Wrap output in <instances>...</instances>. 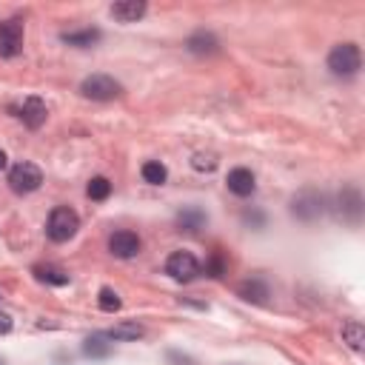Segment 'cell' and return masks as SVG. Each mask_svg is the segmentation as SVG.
<instances>
[{"mask_svg":"<svg viewBox=\"0 0 365 365\" xmlns=\"http://www.w3.org/2000/svg\"><path fill=\"white\" fill-rule=\"evenodd\" d=\"M80 228V217L78 211L69 208V206H57L52 214H49V223H46V234L49 240L54 243H69Z\"/></svg>","mask_w":365,"mask_h":365,"instance_id":"cell-1","label":"cell"},{"mask_svg":"<svg viewBox=\"0 0 365 365\" xmlns=\"http://www.w3.org/2000/svg\"><path fill=\"white\" fill-rule=\"evenodd\" d=\"M360 66H362V54L357 43H340L329 54V69L337 78H351V74L360 71Z\"/></svg>","mask_w":365,"mask_h":365,"instance_id":"cell-2","label":"cell"},{"mask_svg":"<svg viewBox=\"0 0 365 365\" xmlns=\"http://www.w3.org/2000/svg\"><path fill=\"white\" fill-rule=\"evenodd\" d=\"M41 183H43V171L29 160L12 166V171H9V186L14 195H32V191L41 188Z\"/></svg>","mask_w":365,"mask_h":365,"instance_id":"cell-3","label":"cell"},{"mask_svg":"<svg viewBox=\"0 0 365 365\" xmlns=\"http://www.w3.org/2000/svg\"><path fill=\"white\" fill-rule=\"evenodd\" d=\"M80 94L89 100H114L123 94V86L109 74H91L80 83Z\"/></svg>","mask_w":365,"mask_h":365,"instance_id":"cell-4","label":"cell"},{"mask_svg":"<svg viewBox=\"0 0 365 365\" xmlns=\"http://www.w3.org/2000/svg\"><path fill=\"white\" fill-rule=\"evenodd\" d=\"M166 274L177 283H191L200 274V263L191 252H175L166 260Z\"/></svg>","mask_w":365,"mask_h":365,"instance_id":"cell-5","label":"cell"},{"mask_svg":"<svg viewBox=\"0 0 365 365\" xmlns=\"http://www.w3.org/2000/svg\"><path fill=\"white\" fill-rule=\"evenodd\" d=\"M322 195H317V191H300V195L291 200V214L297 220H305V223H311L322 214Z\"/></svg>","mask_w":365,"mask_h":365,"instance_id":"cell-6","label":"cell"},{"mask_svg":"<svg viewBox=\"0 0 365 365\" xmlns=\"http://www.w3.org/2000/svg\"><path fill=\"white\" fill-rule=\"evenodd\" d=\"M23 52V26L17 21L0 23V57H17Z\"/></svg>","mask_w":365,"mask_h":365,"instance_id":"cell-7","label":"cell"},{"mask_svg":"<svg viewBox=\"0 0 365 365\" xmlns=\"http://www.w3.org/2000/svg\"><path fill=\"white\" fill-rule=\"evenodd\" d=\"M109 252L114 257H120V260H131V257H137L140 254V237L134 234V232H114L109 237Z\"/></svg>","mask_w":365,"mask_h":365,"instance_id":"cell-8","label":"cell"},{"mask_svg":"<svg viewBox=\"0 0 365 365\" xmlns=\"http://www.w3.org/2000/svg\"><path fill=\"white\" fill-rule=\"evenodd\" d=\"M225 183H228V191H232V195H237V197H252V195H254V188H257L254 175H252L248 168H243V166L228 171Z\"/></svg>","mask_w":365,"mask_h":365,"instance_id":"cell-9","label":"cell"},{"mask_svg":"<svg viewBox=\"0 0 365 365\" xmlns=\"http://www.w3.org/2000/svg\"><path fill=\"white\" fill-rule=\"evenodd\" d=\"M17 118L23 120L26 129H41V126L46 123V118H49V109H46V103H43L41 98H26Z\"/></svg>","mask_w":365,"mask_h":365,"instance_id":"cell-10","label":"cell"},{"mask_svg":"<svg viewBox=\"0 0 365 365\" xmlns=\"http://www.w3.org/2000/svg\"><path fill=\"white\" fill-rule=\"evenodd\" d=\"M143 14H146L143 0H120V3L111 6V17L118 23H134V21H140Z\"/></svg>","mask_w":365,"mask_h":365,"instance_id":"cell-11","label":"cell"},{"mask_svg":"<svg viewBox=\"0 0 365 365\" xmlns=\"http://www.w3.org/2000/svg\"><path fill=\"white\" fill-rule=\"evenodd\" d=\"M177 225H180V232H188V234L200 232V228L206 225V211H203V208H197V206L183 208L180 214H177Z\"/></svg>","mask_w":365,"mask_h":365,"instance_id":"cell-12","label":"cell"},{"mask_svg":"<svg viewBox=\"0 0 365 365\" xmlns=\"http://www.w3.org/2000/svg\"><path fill=\"white\" fill-rule=\"evenodd\" d=\"M217 37L211 34V32H195L188 37V43H186V49L188 52H195V54H214L217 52Z\"/></svg>","mask_w":365,"mask_h":365,"instance_id":"cell-13","label":"cell"},{"mask_svg":"<svg viewBox=\"0 0 365 365\" xmlns=\"http://www.w3.org/2000/svg\"><path fill=\"white\" fill-rule=\"evenodd\" d=\"M32 274L41 280V283H46V285H66L69 283V272H63L60 265H34L32 268Z\"/></svg>","mask_w":365,"mask_h":365,"instance_id":"cell-14","label":"cell"},{"mask_svg":"<svg viewBox=\"0 0 365 365\" xmlns=\"http://www.w3.org/2000/svg\"><path fill=\"white\" fill-rule=\"evenodd\" d=\"M146 334V329L140 322H120V325H114V329L106 331L109 340H118V342H134V340H140Z\"/></svg>","mask_w":365,"mask_h":365,"instance_id":"cell-15","label":"cell"},{"mask_svg":"<svg viewBox=\"0 0 365 365\" xmlns=\"http://www.w3.org/2000/svg\"><path fill=\"white\" fill-rule=\"evenodd\" d=\"M83 354L91 357V360H106L111 354V342L106 334H91L86 342H83Z\"/></svg>","mask_w":365,"mask_h":365,"instance_id":"cell-16","label":"cell"},{"mask_svg":"<svg viewBox=\"0 0 365 365\" xmlns=\"http://www.w3.org/2000/svg\"><path fill=\"white\" fill-rule=\"evenodd\" d=\"M340 206H342V214H349L351 223L360 220V214H362V197H360L357 188H345L342 195H340Z\"/></svg>","mask_w":365,"mask_h":365,"instance_id":"cell-17","label":"cell"},{"mask_svg":"<svg viewBox=\"0 0 365 365\" xmlns=\"http://www.w3.org/2000/svg\"><path fill=\"white\" fill-rule=\"evenodd\" d=\"M342 342L349 345L351 351H362V345H365V329H362V322H357V320L345 322L342 325Z\"/></svg>","mask_w":365,"mask_h":365,"instance_id":"cell-18","label":"cell"},{"mask_svg":"<svg viewBox=\"0 0 365 365\" xmlns=\"http://www.w3.org/2000/svg\"><path fill=\"white\" fill-rule=\"evenodd\" d=\"M237 294H240L243 300H248V302H265V297H268V285L260 283V280H245V283H240Z\"/></svg>","mask_w":365,"mask_h":365,"instance_id":"cell-19","label":"cell"},{"mask_svg":"<svg viewBox=\"0 0 365 365\" xmlns=\"http://www.w3.org/2000/svg\"><path fill=\"white\" fill-rule=\"evenodd\" d=\"M100 41V32L98 29H80V32H63V43H69V46H80V49H86V46H91V43H98Z\"/></svg>","mask_w":365,"mask_h":365,"instance_id":"cell-20","label":"cell"},{"mask_svg":"<svg viewBox=\"0 0 365 365\" xmlns=\"http://www.w3.org/2000/svg\"><path fill=\"white\" fill-rule=\"evenodd\" d=\"M166 177H168V171H166L163 163H157V160L143 163V180H146V183H151V186H163Z\"/></svg>","mask_w":365,"mask_h":365,"instance_id":"cell-21","label":"cell"},{"mask_svg":"<svg viewBox=\"0 0 365 365\" xmlns=\"http://www.w3.org/2000/svg\"><path fill=\"white\" fill-rule=\"evenodd\" d=\"M98 305L106 311V314H114V311H120V297L114 288H100V297H98Z\"/></svg>","mask_w":365,"mask_h":365,"instance_id":"cell-22","label":"cell"},{"mask_svg":"<svg viewBox=\"0 0 365 365\" xmlns=\"http://www.w3.org/2000/svg\"><path fill=\"white\" fill-rule=\"evenodd\" d=\"M86 195H89L91 200H106V197L111 195V183H109L106 177H94V180L89 183V188H86Z\"/></svg>","mask_w":365,"mask_h":365,"instance_id":"cell-23","label":"cell"},{"mask_svg":"<svg viewBox=\"0 0 365 365\" xmlns=\"http://www.w3.org/2000/svg\"><path fill=\"white\" fill-rule=\"evenodd\" d=\"M191 166H195L197 171H214V168H217V157H214V155H203V151H197V155L191 157Z\"/></svg>","mask_w":365,"mask_h":365,"instance_id":"cell-24","label":"cell"},{"mask_svg":"<svg viewBox=\"0 0 365 365\" xmlns=\"http://www.w3.org/2000/svg\"><path fill=\"white\" fill-rule=\"evenodd\" d=\"M206 274H208V277H214V280L223 277V274H225V260H223L220 254H214V257H211V260L206 263Z\"/></svg>","mask_w":365,"mask_h":365,"instance_id":"cell-25","label":"cell"},{"mask_svg":"<svg viewBox=\"0 0 365 365\" xmlns=\"http://www.w3.org/2000/svg\"><path fill=\"white\" fill-rule=\"evenodd\" d=\"M12 331V317L0 311V334H9Z\"/></svg>","mask_w":365,"mask_h":365,"instance_id":"cell-26","label":"cell"},{"mask_svg":"<svg viewBox=\"0 0 365 365\" xmlns=\"http://www.w3.org/2000/svg\"><path fill=\"white\" fill-rule=\"evenodd\" d=\"M3 168H6V155L0 151V171H3Z\"/></svg>","mask_w":365,"mask_h":365,"instance_id":"cell-27","label":"cell"},{"mask_svg":"<svg viewBox=\"0 0 365 365\" xmlns=\"http://www.w3.org/2000/svg\"><path fill=\"white\" fill-rule=\"evenodd\" d=\"M0 365H6V362H3V357H0Z\"/></svg>","mask_w":365,"mask_h":365,"instance_id":"cell-28","label":"cell"}]
</instances>
